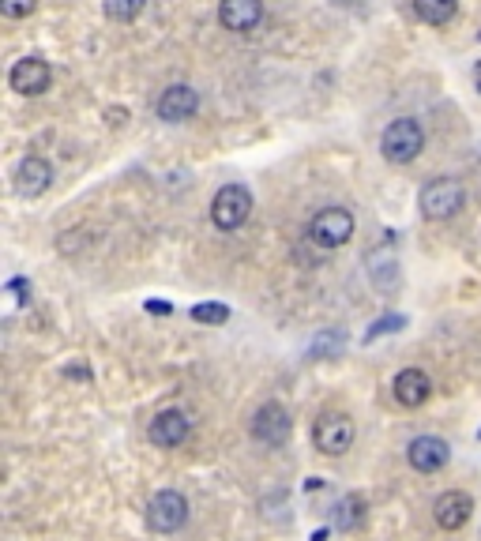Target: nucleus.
Segmentation results:
<instances>
[{
  "instance_id": "nucleus-9",
  "label": "nucleus",
  "mask_w": 481,
  "mask_h": 541,
  "mask_svg": "<svg viewBox=\"0 0 481 541\" xmlns=\"http://www.w3.org/2000/svg\"><path fill=\"white\" fill-rule=\"evenodd\" d=\"M196 109H200V94L192 91L188 83H173L162 91L158 98V117L166 124H181V121H192L196 117Z\"/></svg>"
},
{
  "instance_id": "nucleus-2",
  "label": "nucleus",
  "mask_w": 481,
  "mask_h": 541,
  "mask_svg": "<svg viewBox=\"0 0 481 541\" xmlns=\"http://www.w3.org/2000/svg\"><path fill=\"white\" fill-rule=\"evenodd\" d=\"M354 418L350 414H342V410H327L316 418L312 425V444L320 455H346V451L354 448Z\"/></svg>"
},
{
  "instance_id": "nucleus-11",
  "label": "nucleus",
  "mask_w": 481,
  "mask_h": 541,
  "mask_svg": "<svg viewBox=\"0 0 481 541\" xmlns=\"http://www.w3.org/2000/svg\"><path fill=\"white\" fill-rule=\"evenodd\" d=\"M188 433H192V418H188L185 410H162L151 421V429H147L155 448H181L188 440Z\"/></svg>"
},
{
  "instance_id": "nucleus-19",
  "label": "nucleus",
  "mask_w": 481,
  "mask_h": 541,
  "mask_svg": "<svg viewBox=\"0 0 481 541\" xmlns=\"http://www.w3.org/2000/svg\"><path fill=\"white\" fill-rule=\"evenodd\" d=\"M361 523H365V500L357 493H346L339 504H335V526H339V530H357Z\"/></svg>"
},
{
  "instance_id": "nucleus-4",
  "label": "nucleus",
  "mask_w": 481,
  "mask_h": 541,
  "mask_svg": "<svg viewBox=\"0 0 481 541\" xmlns=\"http://www.w3.org/2000/svg\"><path fill=\"white\" fill-rule=\"evenodd\" d=\"M252 215V192L245 185H222L211 200V222L218 230H241Z\"/></svg>"
},
{
  "instance_id": "nucleus-10",
  "label": "nucleus",
  "mask_w": 481,
  "mask_h": 541,
  "mask_svg": "<svg viewBox=\"0 0 481 541\" xmlns=\"http://www.w3.org/2000/svg\"><path fill=\"white\" fill-rule=\"evenodd\" d=\"M8 83H12L16 94H46L49 83H53V72H49V64L42 57H23V61L12 64Z\"/></svg>"
},
{
  "instance_id": "nucleus-17",
  "label": "nucleus",
  "mask_w": 481,
  "mask_h": 541,
  "mask_svg": "<svg viewBox=\"0 0 481 541\" xmlns=\"http://www.w3.org/2000/svg\"><path fill=\"white\" fill-rule=\"evenodd\" d=\"M414 12H418L421 23L444 27V23H451V16L459 12V0H414Z\"/></svg>"
},
{
  "instance_id": "nucleus-15",
  "label": "nucleus",
  "mask_w": 481,
  "mask_h": 541,
  "mask_svg": "<svg viewBox=\"0 0 481 541\" xmlns=\"http://www.w3.org/2000/svg\"><path fill=\"white\" fill-rule=\"evenodd\" d=\"M391 391H395V402H399V406H410V410H414V406H421V402L429 399L433 384H429V376L421 369H403L395 376Z\"/></svg>"
},
{
  "instance_id": "nucleus-20",
  "label": "nucleus",
  "mask_w": 481,
  "mask_h": 541,
  "mask_svg": "<svg viewBox=\"0 0 481 541\" xmlns=\"http://www.w3.org/2000/svg\"><path fill=\"white\" fill-rule=\"evenodd\" d=\"M147 8V0H102V12L113 23H132Z\"/></svg>"
},
{
  "instance_id": "nucleus-6",
  "label": "nucleus",
  "mask_w": 481,
  "mask_h": 541,
  "mask_svg": "<svg viewBox=\"0 0 481 541\" xmlns=\"http://www.w3.org/2000/svg\"><path fill=\"white\" fill-rule=\"evenodd\" d=\"M188 523V500L177 489H162V493L151 496L147 504V526L155 534H173Z\"/></svg>"
},
{
  "instance_id": "nucleus-8",
  "label": "nucleus",
  "mask_w": 481,
  "mask_h": 541,
  "mask_svg": "<svg viewBox=\"0 0 481 541\" xmlns=\"http://www.w3.org/2000/svg\"><path fill=\"white\" fill-rule=\"evenodd\" d=\"M406 459H410V466H414L418 474H436V470L448 466L451 448H448V440H440V436H414L410 448H406Z\"/></svg>"
},
{
  "instance_id": "nucleus-22",
  "label": "nucleus",
  "mask_w": 481,
  "mask_h": 541,
  "mask_svg": "<svg viewBox=\"0 0 481 541\" xmlns=\"http://www.w3.org/2000/svg\"><path fill=\"white\" fill-rule=\"evenodd\" d=\"M406 327V316H399V312H391V316H384V320H376L369 331H365V342L380 339V335H395V331H403Z\"/></svg>"
},
{
  "instance_id": "nucleus-13",
  "label": "nucleus",
  "mask_w": 481,
  "mask_h": 541,
  "mask_svg": "<svg viewBox=\"0 0 481 541\" xmlns=\"http://www.w3.org/2000/svg\"><path fill=\"white\" fill-rule=\"evenodd\" d=\"M49 185H53V166H49L46 158L27 155L16 166V192L23 200H38Z\"/></svg>"
},
{
  "instance_id": "nucleus-23",
  "label": "nucleus",
  "mask_w": 481,
  "mask_h": 541,
  "mask_svg": "<svg viewBox=\"0 0 481 541\" xmlns=\"http://www.w3.org/2000/svg\"><path fill=\"white\" fill-rule=\"evenodd\" d=\"M38 8V0H0V12L8 19H27Z\"/></svg>"
},
{
  "instance_id": "nucleus-12",
  "label": "nucleus",
  "mask_w": 481,
  "mask_h": 541,
  "mask_svg": "<svg viewBox=\"0 0 481 541\" xmlns=\"http://www.w3.org/2000/svg\"><path fill=\"white\" fill-rule=\"evenodd\" d=\"M474 515V500L463 493V489H451V493H440L433 504V519L440 530H463Z\"/></svg>"
},
{
  "instance_id": "nucleus-3",
  "label": "nucleus",
  "mask_w": 481,
  "mask_h": 541,
  "mask_svg": "<svg viewBox=\"0 0 481 541\" xmlns=\"http://www.w3.org/2000/svg\"><path fill=\"white\" fill-rule=\"evenodd\" d=\"M463 200H466V192L455 177H433L429 185L421 188L418 207H421V215L425 218L440 222V218L459 215V211H463Z\"/></svg>"
},
{
  "instance_id": "nucleus-16",
  "label": "nucleus",
  "mask_w": 481,
  "mask_h": 541,
  "mask_svg": "<svg viewBox=\"0 0 481 541\" xmlns=\"http://www.w3.org/2000/svg\"><path fill=\"white\" fill-rule=\"evenodd\" d=\"M365 263H369V279H373V286L380 290V294L399 290V260H395L391 245L369 252V260H365Z\"/></svg>"
},
{
  "instance_id": "nucleus-14",
  "label": "nucleus",
  "mask_w": 481,
  "mask_h": 541,
  "mask_svg": "<svg viewBox=\"0 0 481 541\" xmlns=\"http://www.w3.org/2000/svg\"><path fill=\"white\" fill-rule=\"evenodd\" d=\"M218 19H222L226 31L249 34V31H256L260 19H264V0H222Z\"/></svg>"
},
{
  "instance_id": "nucleus-18",
  "label": "nucleus",
  "mask_w": 481,
  "mask_h": 541,
  "mask_svg": "<svg viewBox=\"0 0 481 541\" xmlns=\"http://www.w3.org/2000/svg\"><path fill=\"white\" fill-rule=\"evenodd\" d=\"M342 350H346V331H342V327H327V331H320V335L312 339L309 357L312 361H327V357H339Z\"/></svg>"
},
{
  "instance_id": "nucleus-7",
  "label": "nucleus",
  "mask_w": 481,
  "mask_h": 541,
  "mask_svg": "<svg viewBox=\"0 0 481 541\" xmlns=\"http://www.w3.org/2000/svg\"><path fill=\"white\" fill-rule=\"evenodd\" d=\"M309 237L320 248H342L354 237V215L346 207H324L320 215L312 218Z\"/></svg>"
},
{
  "instance_id": "nucleus-25",
  "label": "nucleus",
  "mask_w": 481,
  "mask_h": 541,
  "mask_svg": "<svg viewBox=\"0 0 481 541\" xmlns=\"http://www.w3.org/2000/svg\"><path fill=\"white\" fill-rule=\"evenodd\" d=\"M147 312H158V316H166V312H170V305H166V301H147Z\"/></svg>"
},
{
  "instance_id": "nucleus-24",
  "label": "nucleus",
  "mask_w": 481,
  "mask_h": 541,
  "mask_svg": "<svg viewBox=\"0 0 481 541\" xmlns=\"http://www.w3.org/2000/svg\"><path fill=\"white\" fill-rule=\"evenodd\" d=\"M64 376H72V380H91V369H83V365H68Z\"/></svg>"
},
{
  "instance_id": "nucleus-1",
  "label": "nucleus",
  "mask_w": 481,
  "mask_h": 541,
  "mask_svg": "<svg viewBox=\"0 0 481 541\" xmlns=\"http://www.w3.org/2000/svg\"><path fill=\"white\" fill-rule=\"evenodd\" d=\"M380 151L388 162L395 166H406V162H414V158L425 151V132H421V124L414 117H399V121H391L384 128V136H380Z\"/></svg>"
},
{
  "instance_id": "nucleus-21",
  "label": "nucleus",
  "mask_w": 481,
  "mask_h": 541,
  "mask_svg": "<svg viewBox=\"0 0 481 541\" xmlns=\"http://www.w3.org/2000/svg\"><path fill=\"white\" fill-rule=\"evenodd\" d=\"M192 320H196V324H226V320H230V309L218 305V301H211V305H196V309H192Z\"/></svg>"
},
{
  "instance_id": "nucleus-5",
  "label": "nucleus",
  "mask_w": 481,
  "mask_h": 541,
  "mask_svg": "<svg viewBox=\"0 0 481 541\" xmlns=\"http://www.w3.org/2000/svg\"><path fill=\"white\" fill-rule=\"evenodd\" d=\"M290 433H294V421H290L282 402H264V406L256 410V418H252V440H256V444L282 448V444L290 440Z\"/></svg>"
}]
</instances>
